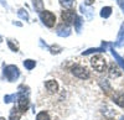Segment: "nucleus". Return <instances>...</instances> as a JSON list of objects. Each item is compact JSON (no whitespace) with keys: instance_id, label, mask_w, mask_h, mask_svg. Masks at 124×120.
<instances>
[{"instance_id":"nucleus-6","label":"nucleus","mask_w":124,"mask_h":120,"mask_svg":"<svg viewBox=\"0 0 124 120\" xmlns=\"http://www.w3.org/2000/svg\"><path fill=\"white\" fill-rule=\"evenodd\" d=\"M109 46H110L109 42H104V41H103L102 45H101L99 47H96V48H88L87 51H83V52H82V56H87V55L97 53V52H104L106 49H107V47H109Z\"/></svg>"},{"instance_id":"nucleus-8","label":"nucleus","mask_w":124,"mask_h":120,"mask_svg":"<svg viewBox=\"0 0 124 120\" xmlns=\"http://www.w3.org/2000/svg\"><path fill=\"white\" fill-rule=\"evenodd\" d=\"M108 76H109V78H114V79L122 76V72H120V69L118 68V66H117V64L112 63V64L109 66V69H108Z\"/></svg>"},{"instance_id":"nucleus-17","label":"nucleus","mask_w":124,"mask_h":120,"mask_svg":"<svg viewBox=\"0 0 124 120\" xmlns=\"http://www.w3.org/2000/svg\"><path fill=\"white\" fill-rule=\"evenodd\" d=\"M24 66H25V68L26 69H32V68H35V66H36V61H34V59H25L24 61Z\"/></svg>"},{"instance_id":"nucleus-11","label":"nucleus","mask_w":124,"mask_h":120,"mask_svg":"<svg viewBox=\"0 0 124 120\" xmlns=\"http://www.w3.org/2000/svg\"><path fill=\"white\" fill-rule=\"evenodd\" d=\"M21 115H23V113L19 110V108H17V105H16V106H14V108L11 109V112H10L9 120H20Z\"/></svg>"},{"instance_id":"nucleus-10","label":"nucleus","mask_w":124,"mask_h":120,"mask_svg":"<svg viewBox=\"0 0 124 120\" xmlns=\"http://www.w3.org/2000/svg\"><path fill=\"white\" fill-rule=\"evenodd\" d=\"M110 52H112V55H113V57L116 58V61H117V63L119 64V67L122 68V69H124V58L123 57H120L118 53H117V51L114 49V47H113V45H110Z\"/></svg>"},{"instance_id":"nucleus-28","label":"nucleus","mask_w":124,"mask_h":120,"mask_svg":"<svg viewBox=\"0 0 124 120\" xmlns=\"http://www.w3.org/2000/svg\"><path fill=\"white\" fill-rule=\"evenodd\" d=\"M0 120H6V119H5V118H3V116H1V118H0Z\"/></svg>"},{"instance_id":"nucleus-22","label":"nucleus","mask_w":124,"mask_h":120,"mask_svg":"<svg viewBox=\"0 0 124 120\" xmlns=\"http://www.w3.org/2000/svg\"><path fill=\"white\" fill-rule=\"evenodd\" d=\"M17 15L21 17V19H24L25 21H27V20H29V14H27L26 10H24V9H20L19 11H17Z\"/></svg>"},{"instance_id":"nucleus-2","label":"nucleus","mask_w":124,"mask_h":120,"mask_svg":"<svg viewBox=\"0 0 124 120\" xmlns=\"http://www.w3.org/2000/svg\"><path fill=\"white\" fill-rule=\"evenodd\" d=\"M4 77L8 79L9 82H15L16 79L20 77V71L19 68L14 64H9L4 68Z\"/></svg>"},{"instance_id":"nucleus-3","label":"nucleus","mask_w":124,"mask_h":120,"mask_svg":"<svg viewBox=\"0 0 124 120\" xmlns=\"http://www.w3.org/2000/svg\"><path fill=\"white\" fill-rule=\"evenodd\" d=\"M40 19L42 24L47 27H54L56 24V16L54 13L48 11V10H44V11L40 13Z\"/></svg>"},{"instance_id":"nucleus-5","label":"nucleus","mask_w":124,"mask_h":120,"mask_svg":"<svg viewBox=\"0 0 124 120\" xmlns=\"http://www.w3.org/2000/svg\"><path fill=\"white\" fill-rule=\"evenodd\" d=\"M76 13H75V10H65V11H62L61 13V19H62V21H63L65 24H72V22H75V20H76Z\"/></svg>"},{"instance_id":"nucleus-23","label":"nucleus","mask_w":124,"mask_h":120,"mask_svg":"<svg viewBox=\"0 0 124 120\" xmlns=\"http://www.w3.org/2000/svg\"><path fill=\"white\" fill-rule=\"evenodd\" d=\"M48 49L51 51V53H52V55H55V53H60V52L62 51V48H61L60 46H57V45H52V46H50V47H48Z\"/></svg>"},{"instance_id":"nucleus-1","label":"nucleus","mask_w":124,"mask_h":120,"mask_svg":"<svg viewBox=\"0 0 124 120\" xmlns=\"http://www.w3.org/2000/svg\"><path fill=\"white\" fill-rule=\"evenodd\" d=\"M91 66L93 67V69L99 73L104 72L106 71V67H107V61L106 58L103 57L102 55H96L91 58Z\"/></svg>"},{"instance_id":"nucleus-12","label":"nucleus","mask_w":124,"mask_h":120,"mask_svg":"<svg viewBox=\"0 0 124 120\" xmlns=\"http://www.w3.org/2000/svg\"><path fill=\"white\" fill-rule=\"evenodd\" d=\"M113 102H114L117 105H119L120 108H124V94L118 93L113 95Z\"/></svg>"},{"instance_id":"nucleus-13","label":"nucleus","mask_w":124,"mask_h":120,"mask_svg":"<svg viewBox=\"0 0 124 120\" xmlns=\"http://www.w3.org/2000/svg\"><path fill=\"white\" fill-rule=\"evenodd\" d=\"M116 46H118V47H122V46H124V25L122 26L120 31H119V34H118V38H117Z\"/></svg>"},{"instance_id":"nucleus-9","label":"nucleus","mask_w":124,"mask_h":120,"mask_svg":"<svg viewBox=\"0 0 124 120\" xmlns=\"http://www.w3.org/2000/svg\"><path fill=\"white\" fill-rule=\"evenodd\" d=\"M45 87L50 93H56L58 91V83L55 81V79H48V81H46Z\"/></svg>"},{"instance_id":"nucleus-27","label":"nucleus","mask_w":124,"mask_h":120,"mask_svg":"<svg viewBox=\"0 0 124 120\" xmlns=\"http://www.w3.org/2000/svg\"><path fill=\"white\" fill-rule=\"evenodd\" d=\"M93 3H94V0H85V4L86 5H92Z\"/></svg>"},{"instance_id":"nucleus-29","label":"nucleus","mask_w":124,"mask_h":120,"mask_svg":"<svg viewBox=\"0 0 124 120\" xmlns=\"http://www.w3.org/2000/svg\"><path fill=\"white\" fill-rule=\"evenodd\" d=\"M3 41V38H1V36H0V42H1Z\"/></svg>"},{"instance_id":"nucleus-21","label":"nucleus","mask_w":124,"mask_h":120,"mask_svg":"<svg viewBox=\"0 0 124 120\" xmlns=\"http://www.w3.org/2000/svg\"><path fill=\"white\" fill-rule=\"evenodd\" d=\"M60 4L63 6V7H67L70 9L71 6H73L75 4V0H60Z\"/></svg>"},{"instance_id":"nucleus-14","label":"nucleus","mask_w":124,"mask_h":120,"mask_svg":"<svg viewBox=\"0 0 124 120\" xmlns=\"http://www.w3.org/2000/svg\"><path fill=\"white\" fill-rule=\"evenodd\" d=\"M112 15V7L110 6H104L101 10V17L103 19H108Z\"/></svg>"},{"instance_id":"nucleus-18","label":"nucleus","mask_w":124,"mask_h":120,"mask_svg":"<svg viewBox=\"0 0 124 120\" xmlns=\"http://www.w3.org/2000/svg\"><path fill=\"white\" fill-rule=\"evenodd\" d=\"M34 7L37 10L39 13L44 11V3H42V0H34Z\"/></svg>"},{"instance_id":"nucleus-16","label":"nucleus","mask_w":124,"mask_h":120,"mask_svg":"<svg viewBox=\"0 0 124 120\" xmlns=\"http://www.w3.org/2000/svg\"><path fill=\"white\" fill-rule=\"evenodd\" d=\"M79 9H81V11H82V13L87 15V19H88V20H91V19H92V16H93V11H92V9H88V7H86V6H83V5H81V6H79Z\"/></svg>"},{"instance_id":"nucleus-24","label":"nucleus","mask_w":124,"mask_h":120,"mask_svg":"<svg viewBox=\"0 0 124 120\" xmlns=\"http://www.w3.org/2000/svg\"><path fill=\"white\" fill-rule=\"evenodd\" d=\"M75 24H76V31H77V32H81V27H82V19H81V17H76Z\"/></svg>"},{"instance_id":"nucleus-25","label":"nucleus","mask_w":124,"mask_h":120,"mask_svg":"<svg viewBox=\"0 0 124 120\" xmlns=\"http://www.w3.org/2000/svg\"><path fill=\"white\" fill-rule=\"evenodd\" d=\"M8 45H9V47L11 48L14 52H17V51H19V46H17V45H14L11 40H9V41H8Z\"/></svg>"},{"instance_id":"nucleus-19","label":"nucleus","mask_w":124,"mask_h":120,"mask_svg":"<svg viewBox=\"0 0 124 120\" xmlns=\"http://www.w3.org/2000/svg\"><path fill=\"white\" fill-rule=\"evenodd\" d=\"M36 120H51L48 113L46 112H40L37 115H36Z\"/></svg>"},{"instance_id":"nucleus-7","label":"nucleus","mask_w":124,"mask_h":120,"mask_svg":"<svg viewBox=\"0 0 124 120\" xmlns=\"http://www.w3.org/2000/svg\"><path fill=\"white\" fill-rule=\"evenodd\" d=\"M56 34L60 36V37H67L71 35V28L65 25V24H62L60 26H57V30H56Z\"/></svg>"},{"instance_id":"nucleus-15","label":"nucleus","mask_w":124,"mask_h":120,"mask_svg":"<svg viewBox=\"0 0 124 120\" xmlns=\"http://www.w3.org/2000/svg\"><path fill=\"white\" fill-rule=\"evenodd\" d=\"M99 84H101L102 89H104V91H106V93H107V94H109V92L112 91V88H110L109 83L106 81V79H99Z\"/></svg>"},{"instance_id":"nucleus-20","label":"nucleus","mask_w":124,"mask_h":120,"mask_svg":"<svg viewBox=\"0 0 124 120\" xmlns=\"http://www.w3.org/2000/svg\"><path fill=\"white\" fill-rule=\"evenodd\" d=\"M19 98V94H10V95H5L4 97V102L5 103H10V102H14V100H17Z\"/></svg>"},{"instance_id":"nucleus-4","label":"nucleus","mask_w":124,"mask_h":120,"mask_svg":"<svg viewBox=\"0 0 124 120\" xmlns=\"http://www.w3.org/2000/svg\"><path fill=\"white\" fill-rule=\"evenodd\" d=\"M71 72L73 76H76L79 79H88L89 78V72L86 69V67H82L79 64H75L71 67Z\"/></svg>"},{"instance_id":"nucleus-30","label":"nucleus","mask_w":124,"mask_h":120,"mask_svg":"<svg viewBox=\"0 0 124 120\" xmlns=\"http://www.w3.org/2000/svg\"><path fill=\"white\" fill-rule=\"evenodd\" d=\"M120 120H124V116H122V118H120Z\"/></svg>"},{"instance_id":"nucleus-26","label":"nucleus","mask_w":124,"mask_h":120,"mask_svg":"<svg viewBox=\"0 0 124 120\" xmlns=\"http://www.w3.org/2000/svg\"><path fill=\"white\" fill-rule=\"evenodd\" d=\"M117 1H118V5H119V7L122 9L123 14H124V0H117Z\"/></svg>"}]
</instances>
